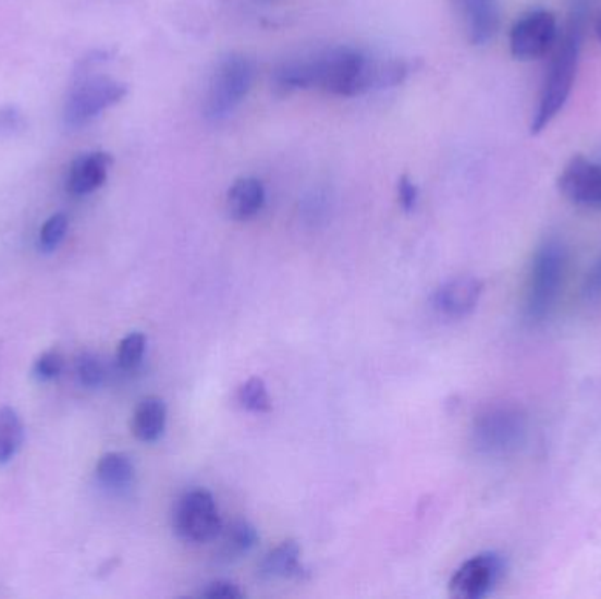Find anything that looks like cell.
I'll list each match as a JSON object with an SVG mask.
<instances>
[{"label":"cell","instance_id":"cell-1","mask_svg":"<svg viewBox=\"0 0 601 599\" xmlns=\"http://www.w3.org/2000/svg\"><path fill=\"white\" fill-rule=\"evenodd\" d=\"M586 16H588V2L574 0L565 34L560 37L551 53V65L547 71L545 82L531 120V134L542 132L552 120L556 119L561 109L565 108L579 69Z\"/></svg>","mask_w":601,"mask_h":599},{"label":"cell","instance_id":"cell-2","mask_svg":"<svg viewBox=\"0 0 601 599\" xmlns=\"http://www.w3.org/2000/svg\"><path fill=\"white\" fill-rule=\"evenodd\" d=\"M311 87H320L329 94L343 97L363 96L375 90L377 60L351 48L336 46L306 57Z\"/></svg>","mask_w":601,"mask_h":599},{"label":"cell","instance_id":"cell-3","mask_svg":"<svg viewBox=\"0 0 601 599\" xmlns=\"http://www.w3.org/2000/svg\"><path fill=\"white\" fill-rule=\"evenodd\" d=\"M568 271V252L560 240H545L535 250L524 286L523 314L529 323L545 322L556 309Z\"/></svg>","mask_w":601,"mask_h":599},{"label":"cell","instance_id":"cell-4","mask_svg":"<svg viewBox=\"0 0 601 599\" xmlns=\"http://www.w3.org/2000/svg\"><path fill=\"white\" fill-rule=\"evenodd\" d=\"M528 415L514 404H494L475 418L474 443L492 457H505L523 449L528 440Z\"/></svg>","mask_w":601,"mask_h":599},{"label":"cell","instance_id":"cell-5","mask_svg":"<svg viewBox=\"0 0 601 599\" xmlns=\"http://www.w3.org/2000/svg\"><path fill=\"white\" fill-rule=\"evenodd\" d=\"M254 62L246 54L229 53L211 76L205 99V117L211 122L228 119L242 105L254 83Z\"/></svg>","mask_w":601,"mask_h":599},{"label":"cell","instance_id":"cell-6","mask_svg":"<svg viewBox=\"0 0 601 599\" xmlns=\"http://www.w3.org/2000/svg\"><path fill=\"white\" fill-rule=\"evenodd\" d=\"M127 96V85L116 82L113 77H83L69 91L65 100L64 122L68 127H85L91 120L111 106L119 105Z\"/></svg>","mask_w":601,"mask_h":599},{"label":"cell","instance_id":"cell-7","mask_svg":"<svg viewBox=\"0 0 601 599\" xmlns=\"http://www.w3.org/2000/svg\"><path fill=\"white\" fill-rule=\"evenodd\" d=\"M174 533L188 543H208L219 538L222 517L211 492L188 490L180 498L173 513Z\"/></svg>","mask_w":601,"mask_h":599},{"label":"cell","instance_id":"cell-8","mask_svg":"<svg viewBox=\"0 0 601 599\" xmlns=\"http://www.w3.org/2000/svg\"><path fill=\"white\" fill-rule=\"evenodd\" d=\"M560 41L554 13L533 10L523 14L511 30V51L515 59L538 60L552 53Z\"/></svg>","mask_w":601,"mask_h":599},{"label":"cell","instance_id":"cell-9","mask_svg":"<svg viewBox=\"0 0 601 599\" xmlns=\"http://www.w3.org/2000/svg\"><path fill=\"white\" fill-rule=\"evenodd\" d=\"M503 573L505 559L496 552H482L457 567L449 582V590L457 599L486 598L496 587Z\"/></svg>","mask_w":601,"mask_h":599},{"label":"cell","instance_id":"cell-10","mask_svg":"<svg viewBox=\"0 0 601 599\" xmlns=\"http://www.w3.org/2000/svg\"><path fill=\"white\" fill-rule=\"evenodd\" d=\"M557 186L569 203L601 209V162L577 155L561 171Z\"/></svg>","mask_w":601,"mask_h":599},{"label":"cell","instance_id":"cell-11","mask_svg":"<svg viewBox=\"0 0 601 599\" xmlns=\"http://www.w3.org/2000/svg\"><path fill=\"white\" fill-rule=\"evenodd\" d=\"M461 27L475 46L488 45L500 28L498 0H452Z\"/></svg>","mask_w":601,"mask_h":599},{"label":"cell","instance_id":"cell-12","mask_svg":"<svg viewBox=\"0 0 601 599\" xmlns=\"http://www.w3.org/2000/svg\"><path fill=\"white\" fill-rule=\"evenodd\" d=\"M482 282L474 277L454 278L443 283L434 294L433 303L438 314L449 318H463L479 305Z\"/></svg>","mask_w":601,"mask_h":599},{"label":"cell","instance_id":"cell-13","mask_svg":"<svg viewBox=\"0 0 601 599\" xmlns=\"http://www.w3.org/2000/svg\"><path fill=\"white\" fill-rule=\"evenodd\" d=\"M111 166H113V157L105 151L79 155L69 169L68 182H65L69 194L83 197L99 191L108 180Z\"/></svg>","mask_w":601,"mask_h":599},{"label":"cell","instance_id":"cell-14","mask_svg":"<svg viewBox=\"0 0 601 599\" xmlns=\"http://www.w3.org/2000/svg\"><path fill=\"white\" fill-rule=\"evenodd\" d=\"M266 203L265 185L257 178H240L228 192V211L234 220H250Z\"/></svg>","mask_w":601,"mask_h":599},{"label":"cell","instance_id":"cell-15","mask_svg":"<svg viewBox=\"0 0 601 599\" xmlns=\"http://www.w3.org/2000/svg\"><path fill=\"white\" fill-rule=\"evenodd\" d=\"M260 577L266 580L279 578H299L305 570L300 564V547L297 541L289 540L269 550L259 564Z\"/></svg>","mask_w":601,"mask_h":599},{"label":"cell","instance_id":"cell-16","mask_svg":"<svg viewBox=\"0 0 601 599\" xmlns=\"http://www.w3.org/2000/svg\"><path fill=\"white\" fill-rule=\"evenodd\" d=\"M168 423V408L164 401L156 395L145 398L137 404L133 415V432L137 440L154 443L164 435Z\"/></svg>","mask_w":601,"mask_h":599},{"label":"cell","instance_id":"cell-17","mask_svg":"<svg viewBox=\"0 0 601 599\" xmlns=\"http://www.w3.org/2000/svg\"><path fill=\"white\" fill-rule=\"evenodd\" d=\"M219 538L220 558L223 561H233L256 547L259 541V533L248 521H234L231 526L222 527Z\"/></svg>","mask_w":601,"mask_h":599},{"label":"cell","instance_id":"cell-18","mask_svg":"<svg viewBox=\"0 0 601 599\" xmlns=\"http://www.w3.org/2000/svg\"><path fill=\"white\" fill-rule=\"evenodd\" d=\"M96 473L100 484L111 490L127 489L136 477L133 461L122 452L102 455L97 463Z\"/></svg>","mask_w":601,"mask_h":599},{"label":"cell","instance_id":"cell-19","mask_svg":"<svg viewBox=\"0 0 601 599\" xmlns=\"http://www.w3.org/2000/svg\"><path fill=\"white\" fill-rule=\"evenodd\" d=\"M22 418L19 412L11 406L0 408V464L10 463L14 455L19 454L23 445Z\"/></svg>","mask_w":601,"mask_h":599},{"label":"cell","instance_id":"cell-20","mask_svg":"<svg viewBox=\"0 0 601 599\" xmlns=\"http://www.w3.org/2000/svg\"><path fill=\"white\" fill-rule=\"evenodd\" d=\"M237 401L242 403L243 408L254 412V414H268L271 409V398H269L265 381L260 378L246 380L237 391Z\"/></svg>","mask_w":601,"mask_h":599},{"label":"cell","instance_id":"cell-21","mask_svg":"<svg viewBox=\"0 0 601 599\" xmlns=\"http://www.w3.org/2000/svg\"><path fill=\"white\" fill-rule=\"evenodd\" d=\"M146 350V337L143 332H131L120 341L116 360L123 371H133L142 364Z\"/></svg>","mask_w":601,"mask_h":599},{"label":"cell","instance_id":"cell-22","mask_svg":"<svg viewBox=\"0 0 601 599\" xmlns=\"http://www.w3.org/2000/svg\"><path fill=\"white\" fill-rule=\"evenodd\" d=\"M68 215L57 213L48 218L41 228V232H39V250L45 252V254L56 252L62 245V241H64L65 234H68Z\"/></svg>","mask_w":601,"mask_h":599},{"label":"cell","instance_id":"cell-23","mask_svg":"<svg viewBox=\"0 0 601 599\" xmlns=\"http://www.w3.org/2000/svg\"><path fill=\"white\" fill-rule=\"evenodd\" d=\"M79 383L87 389H99L106 380V369L94 354H82L76 360Z\"/></svg>","mask_w":601,"mask_h":599},{"label":"cell","instance_id":"cell-24","mask_svg":"<svg viewBox=\"0 0 601 599\" xmlns=\"http://www.w3.org/2000/svg\"><path fill=\"white\" fill-rule=\"evenodd\" d=\"M27 131V119L19 106H2L0 108V142L20 136Z\"/></svg>","mask_w":601,"mask_h":599},{"label":"cell","instance_id":"cell-25","mask_svg":"<svg viewBox=\"0 0 601 599\" xmlns=\"http://www.w3.org/2000/svg\"><path fill=\"white\" fill-rule=\"evenodd\" d=\"M62 369H64V357L57 350H50V352H45L41 357H37L33 372L37 380L51 381L59 378Z\"/></svg>","mask_w":601,"mask_h":599},{"label":"cell","instance_id":"cell-26","mask_svg":"<svg viewBox=\"0 0 601 599\" xmlns=\"http://www.w3.org/2000/svg\"><path fill=\"white\" fill-rule=\"evenodd\" d=\"M582 300L586 303L601 301V255L586 272L582 282Z\"/></svg>","mask_w":601,"mask_h":599},{"label":"cell","instance_id":"cell-27","mask_svg":"<svg viewBox=\"0 0 601 599\" xmlns=\"http://www.w3.org/2000/svg\"><path fill=\"white\" fill-rule=\"evenodd\" d=\"M199 596L208 599H240L245 596V592L234 582L214 580L200 590Z\"/></svg>","mask_w":601,"mask_h":599},{"label":"cell","instance_id":"cell-28","mask_svg":"<svg viewBox=\"0 0 601 599\" xmlns=\"http://www.w3.org/2000/svg\"><path fill=\"white\" fill-rule=\"evenodd\" d=\"M397 196H400V203L406 211H412V209L417 206V200H419V188L412 182L408 176H401L400 182H397Z\"/></svg>","mask_w":601,"mask_h":599},{"label":"cell","instance_id":"cell-29","mask_svg":"<svg viewBox=\"0 0 601 599\" xmlns=\"http://www.w3.org/2000/svg\"><path fill=\"white\" fill-rule=\"evenodd\" d=\"M597 36H598V39H600L601 41V19L598 20V23H597Z\"/></svg>","mask_w":601,"mask_h":599}]
</instances>
